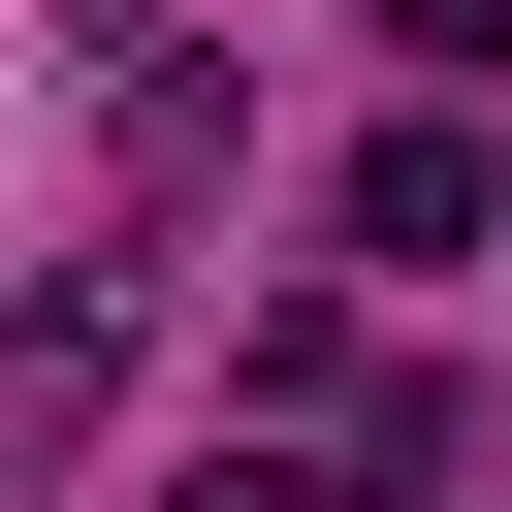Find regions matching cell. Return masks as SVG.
Wrapping results in <instances>:
<instances>
[{"label": "cell", "instance_id": "1", "mask_svg": "<svg viewBox=\"0 0 512 512\" xmlns=\"http://www.w3.org/2000/svg\"><path fill=\"white\" fill-rule=\"evenodd\" d=\"M480 224H512V160H480L448 96H416V128H352V256H384V288H448Z\"/></svg>", "mask_w": 512, "mask_h": 512}, {"label": "cell", "instance_id": "5", "mask_svg": "<svg viewBox=\"0 0 512 512\" xmlns=\"http://www.w3.org/2000/svg\"><path fill=\"white\" fill-rule=\"evenodd\" d=\"M64 32H96V64H160V0H64Z\"/></svg>", "mask_w": 512, "mask_h": 512}, {"label": "cell", "instance_id": "2", "mask_svg": "<svg viewBox=\"0 0 512 512\" xmlns=\"http://www.w3.org/2000/svg\"><path fill=\"white\" fill-rule=\"evenodd\" d=\"M96 384H128V256L0 320V480H64V448H96Z\"/></svg>", "mask_w": 512, "mask_h": 512}, {"label": "cell", "instance_id": "4", "mask_svg": "<svg viewBox=\"0 0 512 512\" xmlns=\"http://www.w3.org/2000/svg\"><path fill=\"white\" fill-rule=\"evenodd\" d=\"M384 64H512V0H384Z\"/></svg>", "mask_w": 512, "mask_h": 512}, {"label": "cell", "instance_id": "3", "mask_svg": "<svg viewBox=\"0 0 512 512\" xmlns=\"http://www.w3.org/2000/svg\"><path fill=\"white\" fill-rule=\"evenodd\" d=\"M192 512H352V448H320V416H224V448H192Z\"/></svg>", "mask_w": 512, "mask_h": 512}]
</instances>
